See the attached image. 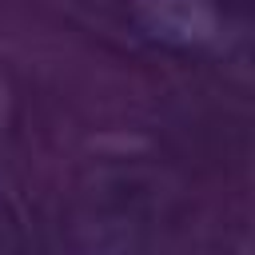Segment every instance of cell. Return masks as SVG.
Segmentation results:
<instances>
[{
	"label": "cell",
	"instance_id": "cell-3",
	"mask_svg": "<svg viewBox=\"0 0 255 255\" xmlns=\"http://www.w3.org/2000/svg\"><path fill=\"white\" fill-rule=\"evenodd\" d=\"M12 231H16V215H12V207H8L4 195H0V243H8Z\"/></svg>",
	"mask_w": 255,
	"mask_h": 255
},
{
	"label": "cell",
	"instance_id": "cell-1",
	"mask_svg": "<svg viewBox=\"0 0 255 255\" xmlns=\"http://www.w3.org/2000/svg\"><path fill=\"white\" fill-rule=\"evenodd\" d=\"M135 28L179 56H211L227 44L231 24L219 0H128Z\"/></svg>",
	"mask_w": 255,
	"mask_h": 255
},
{
	"label": "cell",
	"instance_id": "cell-2",
	"mask_svg": "<svg viewBox=\"0 0 255 255\" xmlns=\"http://www.w3.org/2000/svg\"><path fill=\"white\" fill-rule=\"evenodd\" d=\"M72 255H147V247L131 231H112V227H92Z\"/></svg>",
	"mask_w": 255,
	"mask_h": 255
}]
</instances>
